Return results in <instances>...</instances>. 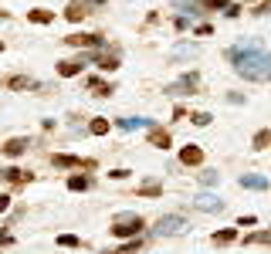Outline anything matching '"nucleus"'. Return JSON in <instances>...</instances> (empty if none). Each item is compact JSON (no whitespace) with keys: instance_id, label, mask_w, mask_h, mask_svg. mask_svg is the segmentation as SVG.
<instances>
[{"instance_id":"obj_24","label":"nucleus","mask_w":271,"mask_h":254,"mask_svg":"<svg viewBox=\"0 0 271 254\" xmlns=\"http://www.w3.org/2000/svg\"><path fill=\"white\" fill-rule=\"evenodd\" d=\"M197 180H200L203 187H217V183H220V176H217V170H203V173L197 176Z\"/></svg>"},{"instance_id":"obj_35","label":"nucleus","mask_w":271,"mask_h":254,"mask_svg":"<svg viewBox=\"0 0 271 254\" xmlns=\"http://www.w3.org/2000/svg\"><path fill=\"white\" fill-rule=\"evenodd\" d=\"M0 51H3V41H0Z\"/></svg>"},{"instance_id":"obj_18","label":"nucleus","mask_w":271,"mask_h":254,"mask_svg":"<svg viewBox=\"0 0 271 254\" xmlns=\"http://www.w3.org/2000/svg\"><path fill=\"white\" fill-rule=\"evenodd\" d=\"M231 241H237V231H234V227H224V231L213 234V244H217V248H227Z\"/></svg>"},{"instance_id":"obj_32","label":"nucleus","mask_w":271,"mask_h":254,"mask_svg":"<svg viewBox=\"0 0 271 254\" xmlns=\"http://www.w3.org/2000/svg\"><path fill=\"white\" fill-rule=\"evenodd\" d=\"M10 241H14L10 234H0V244H10Z\"/></svg>"},{"instance_id":"obj_14","label":"nucleus","mask_w":271,"mask_h":254,"mask_svg":"<svg viewBox=\"0 0 271 254\" xmlns=\"http://www.w3.org/2000/svg\"><path fill=\"white\" fill-rule=\"evenodd\" d=\"M149 142H153V146H156V149H170V132H166V129H149Z\"/></svg>"},{"instance_id":"obj_2","label":"nucleus","mask_w":271,"mask_h":254,"mask_svg":"<svg viewBox=\"0 0 271 254\" xmlns=\"http://www.w3.org/2000/svg\"><path fill=\"white\" fill-rule=\"evenodd\" d=\"M139 231H142L139 214H116L112 217V234L116 237H139Z\"/></svg>"},{"instance_id":"obj_5","label":"nucleus","mask_w":271,"mask_h":254,"mask_svg":"<svg viewBox=\"0 0 271 254\" xmlns=\"http://www.w3.org/2000/svg\"><path fill=\"white\" fill-rule=\"evenodd\" d=\"M194 207L203 210V214H217V210H224V200H220V196H213V193H200V196L194 200Z\"/></svg>"},{"instance_id":"obj_17","label":"nucleus","mask_w":271,"mask_h":254,"mask_svg":"<svg viewBox=\"0 0 271 254\" xmlns=\"http://www.w3.org/2000/svg\"><path fill=\"white\" fill-rule=\"evenodd\" d=\"M7 88H10V92H27V88H31V78H27V75H10V78H7Z\"/></svg>"},{"instance_id":"obj_10","label":"nucleus","mask_w":271,"mask_h":254,"mask_svg":"<svg viewBox=\"0 0 271 254\" xmlns=\"http://www.w3.org/2000/svg\"><path fill=\"white\" fill-rule=\"evenodd\" d=\"M194 88H197V75H183L176 85L166 88V95H180V92H190V95H194Z\"/></svg>"},{"instance_id":"obj_34","label":"nucleus","mask_w":271,"mask_h":254,"mask_svg":"<svg viewBox=\"0 0 271 254\" xmlns=\"http://www.w3.org/2000/svg\"><path fill=\"white\" fill-rule=\"evenodd\" d=\"M102 254H119V251H102Z\"/></svg>"},{"instance_id":"obj_29","label":"nucleus","mask_w":271,"mask_h":254,"mask_svg":"<svg viewBox=\"0 0 271 254\" xmlns=\"http://www.w3.org/2000/svg\"><path fill=\"white\" fill-rule=\"evenodd\" d=\"M126 176H133L129 170H109V180H126Z\"/></svg>"},{"instance_id":"obj_12","label":"nucleus","mask_w":271,"mask_h":254,"mask_svg":"<svg viewBox=\"0 0 271 254\" xmlns=\"http://www.w3.org/2000/svg\"><path fill=\"white\" fill-rule=\"evenodd\" d=\"M65 17L78 24L81 17H88V3H85V0H71V3H68V10H65Z\"/></svg>"},{"instance_id":"obj_7","label":"nucleus","mask_w":271,"mask_h":254,"mask_svg":"<svg viewBox=\"0 0 271 254\" xmlns=\"http://www.w3.org/2000/svg\"><path fill=\"white\" fill-rule=\"evenodd\" d=\"M180 163H183V166H200L203 163V149L200 146H194V142L183 146V149H180Z\"/></svg>"},{"instance_id":"obj_8","label":"nucleus","mask_w":271,"mask_h":254,"mask_svg":"<svg viewBox=\"0 0 271 254\" xmlns=\"http://www.w3.org/2000/svg\"><path fill=\"white\" fill-rule=\"evenodd\" d=\"M0 180H3V183H24V180H34V173L17 170V166H3V170H0Z\"/></svg>"},{"instance_id":"obj_13","label":"nucleus","mask_w":271,"mask_h":254,"mask_svg":"<svg viewBox=\"0 0 271 254\" xmlns=\"http://www.w3.org/2000/svg\"><path fill=\"white\" fill-rule=\"evenodd\" d=\"M81 68H85V58H75V61H61V64H58V75H61V78H75V75H78Z\"/></svg>"},{"instance_id":"obj_28","label":"nucleus","mask_w":271,"mask_h":254,"mask_svg":"<svg viewBox=\"0 0 271 254\" xmlns=\"http://www.w3.org/2000/svg\"><path fill=\"white\" fill-rule=\"evenodd\" d=\"M142 193H146V196H159V193H163V187H159V183H146V187H142Z\"/></svg>"},{"instance_id":"obj_15","label":"nucleus","mask_w":271,"mask_h":254,"mask_svg":"<svg viewBox=\"0 0 271 254\" xmlns=\"http://www.w3.org/2000/svg\"><path fill=\"white\" fill-rule=\"evenodd\" d=\"M27 20H31V24H51V20H55V14H51V10H44V7H34V10H27Z\"/></svg>"},{"instance_id":"obj_1","label":"nucleus","mask_w":271,"mask_h":254,"mask_svg":"<svg viewBox=\"0 0 271 254\" xmlns=\"http://www.w3.org/2000/svg\"><path fill=\"white\" fill-rule=\"evenodd\" d=\"M227 61L234 64V71L248 81H271V55L261 51L258 44H237L227 51Z\"/></svg>"},{"instance_id":"obj_22","label":"nucleus","mask_w":271,"mask_h":254,"mask_svg":"<svg viewBox=\"0 0 271 254\" xmlns=\"http://www.w3.org/2000/svg\"><path fill=\"white\" fill-rule=\"evenodd\" d=\"M244 244H271V231H258V234H248Z\"/></svg>"},{"instance_id":"obj_19","label":"nucleus","mask_w":271,"mask_h":254,"mask_svg":"<svg viewBox=\"0 0 271 254\" xmlns=\"http://www.w3.org/2000/svg\"><path fill=\"white\" fill-rule=\"evenodd\" d=\"M85 85H88V88H92V92H98V98H109V95H112V92H116V88H112V85H105V81H98V78H88V81H85Z\"/></svg>"},{"instance_id":"obj_3","label":"nucleus","mask_w":271,"mask_h":254,"mask_svg":"<svg viewBox=\"0 0 271 254\" xmlns=\"http://www.w3.org/2000/svg\"><path fill=\"white\" fill-rule=\"evenodd\" d=\"M159 237H173V234H183L187 231V220L180 217V214H166V217H159L156 220V227H153Z\"/></svg>"},{"instance_id":"obj_26","label":"nucleus","mask_w":271,"mask_h":254,"mask_svg":"<svg viewBox=\"0 0 271 254\" xmlns=\"http://www.w3.org/2000/svg\"><path fill=\"white\" fill-rule=\"evenodd\" d=\"M271 142V132L268 129H265V132H258V136H254V149H265V146H268Z\"/></svg>"},{"instance_id":"obj_16","label":"nucleus","mask_w":271,"mask_h":254,"mask_svg":"<svg viewBox=\"0 0 271 254\" xmlns=\"http://www.w3.org/2000/svg\"><path fill=\"white\" fill-rule=\"evenodd\" d=\"M241 187H248V190H268V180L258 176V173H248V176H241Z\"/></svg>"},{"instance_id":"obj_23","label":"nucleus","mask_w":271,"mask_h":254,"mask_svg":"<svg viewBox=\"0 0 271 254\" xmlns=\"http://www.w3.org/2000/svg\"><path fill=\"white\" fill-rule=\"evenodd\" d=\"M88 132H92V136H105V132H109V119H102V116H98V119H92Z\"/></svg>"},{"instance_id":"obj_30","label":"nucleus","mask_w":271,"mask_h":254,"mask_svg":"<svg viewBox=\"0 0 271 254\" xmlns=\"http://www.w3.org/2000/svg\"><path fill=\"white\" fill-rule=\"evenodd\" d=\"M207 7H210V10H227L231 3H227V0H207Z\"/></svg>"},{"instance_id":"obj_4","label":"nucleus","mask_w":271,"mask_h":254,"mask_svg":"<svg viewBox=\"0 0 271 254\" xmlns=\"http://www.w3.org/2000/svg\"><path fill=\"white\" fill-rule=\"evenodd\" d=\"M65 44H71V48H102L105 38L102 34H71V38H65Z\"/></svg>"},{"instance_id":"obj_20","label":"nucleus","mask_w":271,"mask_h":254,"mask_svg":"<svg viewBox=\"0 0 271 254\" xmlns=\"http://www.w3.org/2000/svg\"><path fill=\"white\" fill-rule=\"evenodd\" d=\"M51 163H55V166H61V170L81 166V159H78V156H51Z\"/></svg>"},{"instance_id":"obj_27","label":"nucleus","mask_w":271,"mask_h":254,"mask_svg":"<svg viewBox=\"0 0 271 254\" xmlns=\"http://www.w3.org/2000/svg\"><path fill=\"white\" fill-rule=\"evenodd\" d=\"M58 244H61V248H78L81 241H78L75 234H61V237H58Z\"/></svg>"},{"instance_id":"obj_6","label":"nucleus","mask_w":271,"mask_h":254,"mask_svg":"<svg viewBox=\"0 0 271 254\" xmlns=\"http://www.w3.org/2000/svg\"><path fill=\"white\" fill-rule=\"evenodd\" d=\"M27 146H31V139H24V136H17V139H7V142L0 146V153L14 159V156H20V153H27Z\"/></svg>"},{"instance_id":"obj_36","label":"nucleus","mask_w":271,"mask_h":254,"mask_svg":"<svg viewBox=\"0 0 271 254\" xmlns=\"http://www.w3.org/2000/svg\"><path fill=\"white\" fill-rule=\"evenodd\" d=\"M180 3H187V0H180Z\"/></svg>"},{"instance_id":"obj_25","label":"nucleus","mask_w":271,"mask_h":254,"mask_svg":"<svg viewBox=\"0 0 271 254\" xmlns=\"http://www.w3.org/2000/svg\"><path fill=\"white\" fill-rule=\"evenodd\" d=\"M190 122H194V126H210V122H213V119H210V112H194V116H190Z\"/></svg>"},{"instance_id":"obj_11","label":"nucleus","mask_w":271,"mask_h":254,"mask_svg":"<svg viewBox=\"0 0 271 254\" xmlns=\"http://www.w3.org/2000/svg\"><path fill=\"white\" fill-rule=\"evenodd\" d=\"M92 61L102 64L105 71H112V68H119V55H116V51H95V55H92Z\"/></svg>"},{"instance_id":"obj_31","label":"nucleus","mask_w":271,"mask_h":254,"mask_svg":"<svg viewBox=\"0 0 271 254\" xmlns=\"http://www.w3.org/2000/svg\"><path fill=\"white\" fill-rule=\"evenodd\" d=\"M7 207H10V196H3V193H0V214H7Z\"/></svg>"},{"instance_id":"obj_33","label":"nucleus","mask_w":271,"mask_h":254,"mask_svg":"<svg viewBox=\"0 0 271 254\" xmlns=\"http://www.w3.org/2000/svg\"><path fill=\"white\" fill-rule=\"evenodd\" d=\"M85 3H92V7H102V3H109V0H85Z\"/></svg>"},{"instance_id":"obj_9","label":"nucleus","mask_w":271,"mask_h":254,"mask_svg":"<svg viewBox=\"0 0 271 254\" xmlns=\"http://www.w3.org/2000/svg\"><path fill=\"white\" fill-rule=\"evenodd\" d=\"M116 126L122 132H136V129H153V119H142V116H129V119H119Z\"/></svg>"},{"instance_id":"obj_21","label":"nucleus","mask_w":271,"mask_h":254,"mask_svg":"<svg viewBox=\"0 0 271 254\" xmlns=\"http://www.w3.org/2000/svg\"><path fill=\"white\" fill-rule=\"evenodd\" d=\"M88 187H92V176H81V173H78V176L68 180V190H88Z\"/></svg>"}]
</instances>
